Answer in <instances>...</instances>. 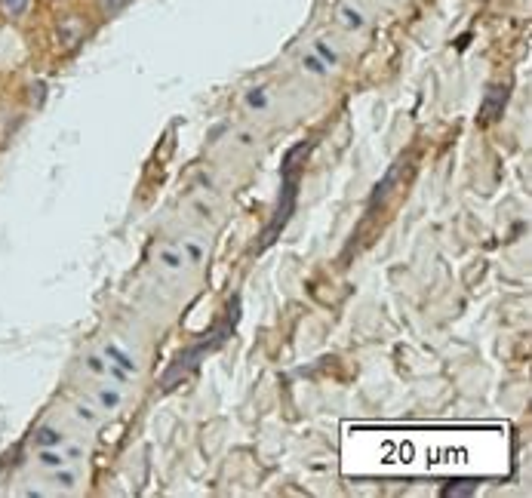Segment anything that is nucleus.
I'll list each match as a JSON object with an SVG mask.
<instances>
[{
	"instance_id": "6e6552de",
	"label": "nucleus",
	"mask_w": 532,
	"mask_h": 498,
	"mask_svg": "<svg viewBox=\"0 0 532 498\" xmlns=\"http://www.w3.org/2000/svg\"><path fill=\"white\" fill-rule=\"evenodd\" d=\"M339 22H342L348 31H360V28L366 25V16H363V10H357L354 4H342V7H339Z\"/></svg>"
},
{
	"instance_id": "0eeeda50",
	"label": "nucleus",
	"mask_w": 532,
	"mask_h": 498,
	"mask_svg": "<svg viewBox=\"0 0 532 498\" xmlns=\"http://www.w3.org/2000/svg\"><path fill=\"white\" fill-rule=\"evenodd\" d=\"M243 105H247V111H253V114L268 111V105H271L268 90H265V87H253V90H247V93H243Z\"/></svg>"
},
{
	"instance_id": "f8f14e48",
	"label": "nucleus",
	"mask_w": 532,
	"mask_h": 498,
	"mask_svg": "<svg viewBox=\"0 0 532 498\" xmlns=\"http://www.w3.org/2000/svg\"><path fill=\"white\" fill-rule=\"evenodd\" d=\"M314 53H317L326 65H330V68H336V65H339V53H336L330 44H326V40H317V44H314Z\"/></svg>"
},
{
	"instance_id": "2eb2a0df",
	"label": "nucleus",
	"mask_w": 532,
	"mask_h": 498,
	"mask_svg": "<svg viewBox=\"0 0 532 498\" xmlns=\"http://www.w3.org/2000/svg\"><path fill=\"white\" fill-rule=\"evenodd\" d=\"M25 7H28V0H4V10H7L10 16H22Z\"/></svg>"
},
{
	"instance_id": "7ed1b4c3",
	"label": "nucleus",
	"mask_w": 532,
	"mask_h": 498,
	"mask_svg": "<svg viewBox=\"0 0 532 498\" xmlns=\"http://www.w3.org/2000/svg\"><path fill=\"white\" fill-rule=\"evenodd\" d=\"M102 357H108L114 366H120V369H127L130 372V376H139V360L124 348V345H120V342H108L105 348H102Z\"/></svg>"
},
{
	"instance_id": "9d476101",
	"label": "nucleus",
	"mask_w": 532,
	"mask_h": 498,
	"mask_svg": "<svg viewBox=\"0 0 532 498\" xmlns=\"http://www.w3.org/2000/svg\"><path fill=\"white\" fill-rule=\"evenodd\" d=\"M302 68L308 71V74H314V77H326V74H330L333 68L330 65H326L317 53H308L305 59H302Z\"/></svg>"
},
{
	"instance_id": "ddd939ff",
	"label": "nucleus",
	"mask_w": 532,
	"mask_h": 498,
	"mask_svg": "<svg viewBox=\"0 0 532 498\" xmlns=\"http://www.w3.org/2000/svg\"><path fill=\"white\" fill-rule=\"evenodd\" d=\"M182 253H185V262H188V265H200V262H203V246L194 243V240H185V243H182Z\"/></svg>"
},
{
	"instance_id": "1a4fd4ad",
	"label": "nucleus",
	"mask_w": 532,
	"mask_h": 498,
	"mask_svg": "<svg viewBox=\"0 0 532 498\" xmlns=\"http://www.w3.org/2000/svg\"><path fill=\"white\" fill-rule=\"evenodd\" d=\"M74 415H77V419L84 422V425L96 428V425L102 422V415H105V412H102L96 403H77V406H74Z\"/></svg>"
},
{
	"instance_id": "39448f33",
	"label": "nucleus",
	"mask_w": 532,
	"mask_h": 498,
	"mask_svg": "<svg viewBox=\"0 0 532 498\" xmlns=\"http://www.w3.org/2000/svg\"><path fill=\"white\" fill-rule=\"evenodd\" d=\"M157 265L163 271H182L188 262H185V253H182V246H163L160 253H157Z\"/></svg>"
},
{
	"instance_id": "4468645a",
	"label": "nucleus",
	"mask_w": 532,
	"mask_h": 498,
	"mask_svg": "<svg viewBox=\"0 0 532 498\" xmlns=\"http://www.w3.org/2000/svg\"><path fill=\"white\" fill-rule=\"evenodd\" d=\"M59 34L65 37V44H77L80 34H84V31H80V22H77V19H68V22L59 28Z\"/></svg>"
},
{
	"instance_id": "f257e3e1",
	"label": "nucleus",
	"mask_w": 532,
	"mask_h": 498,
	"mask_svg": "<svg viewBox=\"0 0 532 498\" xmlns=\"http://www.w3.org/2000/svg\"><path fill=\"white\" fill-rule=\"evenodd\" d=\"M508 87L505 83H493L486 93H483V99H480V114H477V123L480 127H489V123H496V120H502V114H505V108H508Z\"/></svg>"
},
{
	"instance_id": "dca6fc26",
	"label": "nucleus",
	"mask_w": 532,
	"mask_h": 498,
	"mask_svg": "<svg viewBox=\"0 0 532 498\" xmlns=\"http://www.w3.org/2000/svg\"><path fill=\"white\" fill-rule=\"evenodd\" d=\"M474 492V483H468V486H446L443 489V495H471Z\"/></svg>"
},
{
	"instance_id": "f03ea898",
	"label": "nucleus",
	"mask_w": 532,
	"mask_h": 498,
	"mask_svg": "<svg viewBox=\"0 0 532 498\" xmlns=\"http://www.w3.org/2000/svg\"><path fill=\"white\" fill-rule=\"evenodd\" d=\"M93 397H96V406H99L105 415H111V412H117L120 406H124V388H120V385H111V382L99 385Z\"/></svg>"
},
{
	"instance_id": "9b49d317",
	"label": "nucleus",
	"mask_w": 532,
	"mask_h": 498,
	"mask_svg": "<svg viewBox=\"0 0 532 498\" xmlns=\"http://www.w3.org/2000/svg\"><path fill=\"white\" fill-rule=\"evenodd\" d=\"M130 7H133V0H99V10H102V16H108V19L120 16L124 10H130Z\"/></svg>"
},
{
	"instance_id": "423d86ee",
	"label": "nucleus",
	"mask_w": 532,
	"mask_h": 498,
	"mask_svg": "<svg viewBox=\"0 0 532 498\" xmlns=\"http://www.w3.org/2000/svg\"><path fill=\"white\" fill-rule=\"evenodd\" d=\"M50 483H56V489H65V492H74L77 483H80V471L74 465H65V468H53L50 471Z\"/></svg>"
},
{
	"instance_id": "20e7f679",
	"label": "nucleus",
	"mask_w": 532,
	"mask_h": 498,
	"mask_svg": "<svg viewBox=\"0 0 532 498\" xmlns=\"http://www.w3.org/2000/svg\"><path fill=\"white\" fill-rule=\"evenodd\" d=\"M62 443H68V437H65V431H59L56 425H40V428L34 431V446H37V449H50V446H62Z\"/></svg>"
}]
</instances>
